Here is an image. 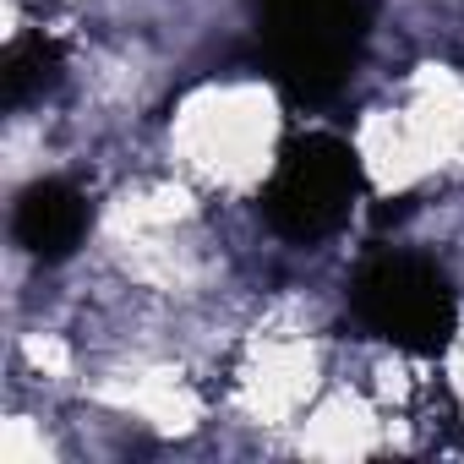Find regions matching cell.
<instances>
[{
	"instance_id": "obj_2",
	"label": "cell",
	"mask_w": 464,
	"mask_h": 464,
	"mask_svg": "<svg viewBox=\"0 0 464 464\" xmlns=\"http://www.w3.org/2000/svg\"><path fill=\"white\" fill-rule=\"evenodd\" d=\"M355 317L366 334L388 339L404 355H431L453 334V290L442 268L415 252H382L355 274Z\"/></svg>"
},
{
	"instance_id": "obj_5",
	"label": "cell",
	"mask_w": 464,
	"mask_h": 464,
	"mask_svg": "<svg viewBox=\"0 0 464 464\" xmlns=\"http://www.w3.org/2000/svg\"><path fill=\"white\" fill-rule=\"evenodd\" d=\"M61 77V44L39 28V34H23L12 39L6 50V66H0V93H6V110H23L28 99L50 93Z\"/></svg>"
},
{
	"instance_id": "obj_1",
	"label": "cell",
	"mask_w": 464,
	"mask_h": 464,
	"mask_svg": "<svg viewBox=\"0 0 464 464\" xmlns=\"http://www.w3.org/2000/svg\"><path fill=\"white\" fill-rule=\"evenodd\" d=\"M257 23L274 77L301 99H328L366 44L361 0H257Z\"/></svg>"
},
{
	"instance_id": "obj_4",
	"label": "cell",
	"mask_w": 464,
	"mask_h": 464,
	"mask_svg": "<svg viewBox=\"0 0 464 464\" xmlns=\"http://www.w3.org/2000/svg\"><path fill=\"white\" fill-rule=\"evenodd\" d=\"M12 236H17L23 252H34L44 263L72 257L82 246V236H88V197L72 180H34L17 197Z\"/></svg>"
},
{
	"instance_id": "obj_3",
	"label": "cell",
	"mask_w": 464,
	"mask_h": 464,
	"mask_svg": "<svg viewBox=\"0 0 464 464\" xmlns=\"http://www.w3.org/2000/svg\"><path fill=\"white\" fill-rule=\"evenodd\" d=\"M355 197H361L355 153L339 137L312 131V137H295L279 153V164L263 186V213L279 236L317 241V236H328V229H339L350 218Z\"/></svg>"
}]
</instances>
